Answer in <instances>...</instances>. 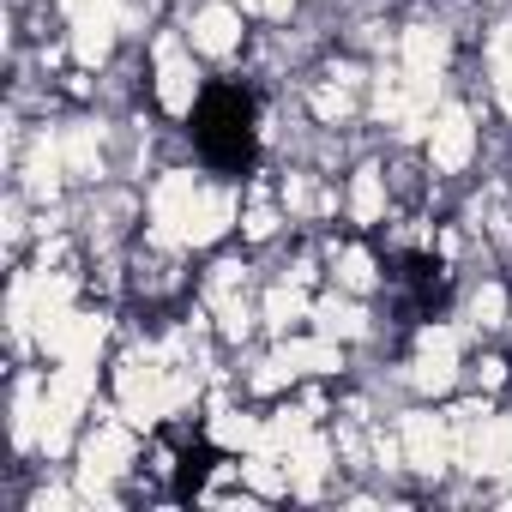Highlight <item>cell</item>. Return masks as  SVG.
I'll list each match as a JSON object with an SVG mask.
<instances>
[{"label":"cell","instance_id":"1","mask_svg":"<svg viewBox=\"0 0 512 512\" xmlns=\"http://www.w3.org/2000/svg\"><path fill=\"white\" fill-rule=\"evenodd\" d=\"M115 398H121V416H127L133 428H151V422H163V416L175 410V380H169V368H157L151 350H139V356L121 362Z\"/></svg>","mask_w":512,"mask_h":512},{"label":"cell","instance_id":"2","mask_svg":"<svg viewBox=\"0 0 512 512\" xmlns=\"http://www.w3.org/2000/svg\"><path fill=\"white\" fill-rule=\"evenodd\" d=\"M452 452L464 458V470L494 476V482H512V416H482L476 428H464L452 440Z\"/></svg>","mask_w":512,"mask_h":512},{"label":"cell","instance_id":"3","mask_svg":"<svg viewBox=\"0 0 512 512\" xmlns=\"http://www.w3.org/2000/svg\"><path fill=\"white\" fill-rule=\"evenodd\" d=\"M193 199H199V187H193L187 169H175V175L157 181V199H151V241L157 247H187V211H193Z\"/></svg>","mask_w":512,"mask_h":512},{"label":"cell","instance_id":"4","mask_svg":"<svg viewBox=\"0 0 512 512\" xmlns=\"http://www.w3.org/2000/svg\"><path fill=\"white\" fill-rule=\"evenodd\" d=\"M398 446H404V464H410V470L440 476V470H446V458H452V422H446V416L416 410V416H404Z\"/></svg>","mask_w":512,"mask_h":512},{"label":"cell","instance_id":"5","mask_svg":"<svg viewBox=\"0 0 512 512\" xmlns=\"http://www.w3.org/2000/svg\"><path fill=\"white\" fill-rule=\"evenodd\" d=\"M193 91H199V73H193V61L181 55V43H175V37H157V103H163L169 115H187V109H193Z\"/></svg>","mask_w":512,"mask_h":512},{"label":"cell","instance_id":"6","mask_svg":"<svg viewBox=\"0 0 512 512\" xmlns=\"http://www.w3.org/2000/svg\"><path fill=\"white\" fill-rule=\"evenodd\" d=\"M410 380H416L422 392H446V386L458 380V332H452V326H428V332H422V350H416Z\"/></svg>","mask_w":512,"mask_h":512},{"label":"cell","instance_id":"7","mask_svg":"<svg viewBox=\"0 0 512 512\" xmlns=\"http://www.w3.org/2000/svg\"><path fill=\"white\" fill-rule=\"evenodd\" d=\"M428 151H434V169H464L470 151H476V127H470V109H440L434 127H428Z\"/></svg>","mask_w":512,"mask_h":512},{"label":"cell","instance_id":"8","mask_svg":"<svg viewBox=\"0 0 512 512\" xmlns=\"http://www.w3.org/2000/svg\"><path fill=\"white\" fill-rule=\"evenodd\" d=\"M115 31H121V13H115V0H97V7L73 13V55L85 67H97L109 49H115Z\"/></svg>","mask_w":512,"mask_h":512},{"label":"cell","instance_id":"9","mask_svg":"<svg viewBox=\"0 0 512 512\" xmlns=\"http://www.w3.org/2000/svg\"><path fill=\"white\" fill-rule=\"evenodd\" d=\"M193 49L199 55H235L241 49V13L235 7H205V13H193Z\"/></svg>","mask_w":512,"mask_h":512},{"label":"cell","instance_id":"10","mask_svg":"<svg viewBox=\"0 0 512 512\" xmlns=\"http://www.w3.org/2000/svg\"><path fill=\"white\" fill-rule=\"evenodd\" d=\"M229 223H235V199H229L223 187H199V199H193V211H187V247L217 241Z\"/></svg>","mask_w":512,"mask_h":512},{"label":"cell","instance_id":"11","mask_svg":"<svg viewBox=\"0 0 512 512\" xmlns=\"http://www.w3.org/2000/svg\"><path fill=\"white\" fill-rule=\"evenodd\" d=\"M133 428V422H127ZM121 422H103L91 440H85V464L79 470H97V476H121L127 464H133V434H127Z\"/></svg>","mask_w":512,"mask_h":512},{"label":"cell","instance_id":"12","mask_svg":"<svg viewBox=\"0 0 512 512\" xmlns=\"http://www.w3.org/2000/svg\"><path fill=\"white\" fill-rule=\"evenodd\" d=\"M446 55H452V43H446L440 25H416V31H404V73H416V79H440Z\"/></svg>","mask_w":512,"mask_h":512},{"label":"cell","instance_id":"13","mask_svg":"<svg viewBox=\"0 0 512 512\" xmlns=\"http://www.w3.org/2000/svg\"><path fill=\"white\" fill-rule=\"evenodd\" d=\"M278 362L290 368V374H332L338 368V338H290L284 350H278Z\"/></svg>","mask_w":512,"mask_h":512},{"label":"cell","instance_id":"14","mask_svg":"<svg viewBox=\"0 0 512 512\" xmlns=\"http://www.w3.org/2000/svg\"><path fill=\"white\" fill-rule=\"evenodd\" d=\"M284 464H290V488H296V494H320V482H326V464H332V446H326L320 434H308V440H302V446H296Z\"/></svg>","mask_w":512,"mask_h":512},{"label":"cell","instance_id":"15","mask_svg":"<svg viewBox=\"0 0 512 512\" xmlns=\"http://www.w3.org/2000/svg\"><path fill=\"white\" fill-rule=\"evenodd\" d=\"M61 175H67L61 139H37V151H31V169H25V187H31V199H55V193H61Z\"/></svg>","mask_w":512,"mask_h":512},{"label":"cell","instance_id":"16","mask_svg":"<svg viewBox=\"0 0 512 512\" xmlns=\"http://www.w3.org/2000/svg\"><path fill=\"white\" fill-rule=\"evenodd\" d=\"M241 476H247V488L260 494V500H278V494H290V464L278 458V452H253L247 464H241Z\"/></svg>","mask_w":512,"mask_h":512},{"label":"cell","instance_id":"17","mask_svg":"<svg viewBox=\"0 0 512 512\" xmlns=\"http://www.w3.org/2000/svg\"><path fill=\"white\" fill-rule=\"evenodd\" d=\"M103 338H109V320L103 314H73V326L61 338V362H97Z\"/></svg>","mask_w":512,"mask_h":512},{"label":"cell","instance_id":"18","mask_svg":"<svg viewBox=\"0 0 512 512\" xmlns=\"http://www.w3.org/2000/svg\"><path fill=\"white\" fill-rule=\"evenodd\" d=\"M314 410H320V404L272 416V422H266V440H260V446H266V452H278V458H290V452H296V446H302V440L314 434Z\"/></svg>","mask_w":512,"mask_h":512},{"label":"cell","instance_id":"19","mask_svg":"<svg viewBox=\"0 0 512 512\" xmlns=\"http://www.w3.org/2000/svg\"><path fill=\"white\" fill-rule=\"evenodd\" d=\"M43 410H49L43 380H25V386H19V404H13V440H19V446H37V440H43Z\"/></svg>","mask_w":512,"mask_h":512},{"label":"cell","instance_id":"20","mask_svg":"<svg viewBox=\"0 0 512 512\" xmlns=\"http://www.w3.org/2000/svg\"><path fill=\"white\" fill-rule=\"evenodd\" d=\"M211 440H217V446H229V452H260V440H266V422L235 416V410H217V416H211Z\"/></svg>","mask_w":512,"mask_h":512},{"label":"cell","instance_id":"21","mask_svg":"<svg viewBox=\"0 0 512 512\" xmlns=\"http://www.w3.org/2000/svg\"><path fill=\"white\" fill-rule=\"evenodd\" d=\"M314 320H320V332H326V338H362V332H368V314H362L356 302H344V296L314 302Z\"/></svg>","mask_w":512,"mask_h":512},{"label":"cell","instance_id":"22","mask_svg":"<svg viewBox=\"0 0 512 512\" xmlns=\"http://www.w3.org/2000/svg\"><path fill=\"white\" fill-rule=\"evenodd\" d=\"M61 157H67V175H97V169H103L97 127H67V133H61Z\"/></svg>","mask_w":512,"mask_h":512},{"label":"cell","instance_id":"23","mask_svg":"<svg viewBox=\"0 0 512 512\" xmlns=\"http://www.w3.org/2000/svg\"><path fill=\"white\" fill-rule=\"evenodd\" d=\"M350 211H356V223H380V211H386L380 169H362V175H356V187H350Z\"/></svg>","mask_w":512,"mask_h":512},{"label":"cell","instance_id":"24","mask_svg":"<svg viewBox=\"0 0 512 512\" xmlns=\"http://www.w3.org/2000/svg\"><path fill=\"white\" fill-rule=\"evenodd\" d=\"M488 61H494V97H500V109L512 115V25H500V31H494Z\"/></svg>","mask_w":512,"mask_h":512},{"label":"cell","instance_id":"25","mask_svg":"<svg viewBox=\"0 0 512 512\" xmlns=\"http://www.w3.org/2000/svg\"><path fill=\"white\" fill-rule=\"evenodd\" d=\"M308 314V296L296 290V284H278L272 296H266V326H278V332H290L296 320Z\"/></svg>","mask_w":512,"mask_h":512},{"label":"cell","instance_id":"26","mask_svg":"<svg viewBox=\"0 0 512 512\" xmlns=\"http://www.w3.org/2000/svg\"><path fill=\"white\" fill-rule=\"evenodd\" d=\"M217 332H223V338H235V344L253 332V314H247V302H241L235 290H223V296H217Z\"/></svg>","mask_w":512,"mask_h":512},{"label":"cell","instance_id":"27","mask_svg":"<svg viewBox=\"0 0 512 512\" xmlns=\"http://www.w3.org/2000/svg\"><path fill=\"white\" fill-rule=\"evenodd\" d=\"M332 79H338V73H332ZM314 115H320V121H344V115H350V79L320 85V91H314Z\"/></svg>","mask_w":512,"mask_h":512},{"label":"cell","instance_id":"28","mask_svg":"<svg viewBox=\"0 0 512 512\" xmlns=\"http://www.w3.org/2000/svg\"><path fill=\"white\" fill-rule=\"evenodd\" d=\"M338 284H344V290H368V284H374V260H368L362 247H344V260H338Z\"/></svg>","mask_w":512,"mask_h":512},{"label":"cell","instance_id":"29","mask_svg":"<svg viewBox=\"0 0 512 512\" xmlns=\"http://www.w3.org/2000/svg\"><path fill=\"white\" fill-rule=\"evenodd\" d=\"M470 320L476 326H506V296L488 284V290H476V302H470Z\"/></svg>","mask_w":512,"mask_h":512},{"label":"cell","instance_id":"30","mask_svg":"<svg viewBox=\"0 0 512 512\" xmlns=\"http://www.w3.org/2000/svg\"><path fill=\"white\" fill-rule=\"evenodd\" d=\"M241 229H247V235H253V241H266V235H272V229H278V211H272V205H253V211H247V217H241Z\"/></svg>","mask_w":512,"mask_h":512},{"label":"cell","instance_id":"31","mask_svg":"<svg viewBox=\"0 0 512 512\" xmlns=\"http://www.w3.org/2000/svg\"><path fill=\"white\" fill-rule=\"evenodd\" d=\"M253 386H260V392H278V386H290V368H284V362L272 356V362H266L260 374H253Z\"/></svg>","mask_w":512,"mask_h":512},{"label":"cell","instance_id":"32","mask_svg":"<svg viewBox=\"0 0 512 512\" xmlns=\"http://www.w3.org/2000/svg\"><path fill=\"white\" fill-rule=\"evenodd\" d=\"M284 205H290V211H308V205H314V193H308V181H302V175H290V181H284Z\"/></svg>","mask_w":512,"mask_h":512},{"label":"cell","instance_id":"33","mask_svg":"<svg viewBox=\"0 0 512 512\" xmlns=\"http://www.w3.org/2000/svg\"><path fill=\"white\" fill-rule=\"evenodd\" d=\"M73 506V494H37V512H67Z\"/></svg>","mask_w":512,"mask_h":512},{"label":"cell","instance_id":"34","mask_svg":"<svg viewBox=\"0 0 512 512\" xmlns=\"http://www.w3.org/2000/svg\"><path fill=\"white\" fill-rule=\"evenodd\" d=\"M476 374H482V386H488V392H494V386H500V380H506V368H500V362H482V368H476Z\"/></svg>","mask_w":512,"mask_h":512},{"label":"cell","instance_id":"35","mask_svg":"<svg viewBox=\"0 0 512 512\" xmlns=\"http://www.w3.org/2000/svg\"><path fill=\"white\" fill-rule=\"evenodd\" d=\"M290 7H296V0H260V13H272V19H284Z\"/></svg>","mask_w":512,"mask_h":512},{"label":"cell","instance_id":"36","mask_svg":"<svg viewBox=\"0 0 512 512\" xmlns=\"http://www.w3.org/2000/svg\"><path fill=\"white\" fill-rule=\"evenodd\" d=\"M61 7H67V13H85V7H97V0H61Z\"/></svg>","mask_w":512,"mask_h":512}]
</instances>
